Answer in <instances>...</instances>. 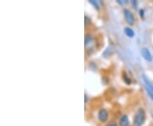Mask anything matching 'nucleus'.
Masks as SVG:
<instances>
[{
	"label": "nucleus",
	"instance_id": "obj_14",
	"mask_svg": "<svg viewBox=\"0 0 153 126\" xmlns=\"http://www.w3.org/2000/svg\"><path fill=\"white\" fill-rule=\"evenodd\" d=\"M117 3L120 5H125L128 2V0H117Z\"/></svg>",
	"mask_w": 153,
	"mask_h": 126
},
{
	"label": "nucleus",
	"instance_id": "obj_9",
	"mask_svg": "<svg viewBox=\"0 0 153 126\" xmlns=\"http://www.w3.org/2000/svg\"><path fill=\"white\" fill-rule=\"evenodd\" d=\"M113 51H114V49L112 48V47H107L106 49H105V51L103 52V57L105 58H107V57H109L111 55L113 54Z\"/></svg>",
	"mask_w": 153,
	"mask_h": 126
},
{
	"label": "nucleus",
	"instance_id": "obj_15",
	"mask_svg": "<svg viewBox=\"0 0 153 126\" xmlns=\"http://www.w3.org/2000/svg\"><path fill=\"white\" fill-rule=\"evenodd\" d=\"M146 92H147L148 95L150 96V98L152 99V101H153V92L152 91H151L150 89H146Z\"/></svg>",
	"mask_w": 153,
	"mask_h": 126
},
{
	"label": "nucleus",
	"instance_id": "obj_10",
	"mask_svg": "<svg viewBox=\"0 0 153 126\" xmlns=\"http://www.w3.org/2000/svg\"><path fill=\"white\" fill-rule=\"evenodd\" d=\"M89 4H92L94 7L95 10H100V1H97V0H89Z\"/></svg>",
	"mask_w": 153,
	"mask_h": 126
},
{
	"label": "nucleus",
	"instance_id": "obj_17",
	"mask_svg": "<svg viewBox=\"0 0 153 126\" xmlns=\"http://www.w3.org/2000/svg\"><path fill=\"white\" fill-rule=\"evenodd\" d=\"M140 16L141 19H144L145 18V10H140Z\"/></svg>",
	"mask_w": 153,
	"mask_h": 126
},
{
	"label": "nucleus",
	"instance_id": "obj_12",
	"mask_svg": "<svg viewBox=\"0 0 153 126\" xmlns=\"http://www.w3.org/2000/svg\"><path fill=\"white\" fill-rule=\"evenodd\" d=\"M91 23H92L91 19L88 16H84V25H85V27H88V26L90 25Z\"/></svg>",
	"mask_w": 153,
	"mask_h": 126
},
{
	"label": "nucleus",
	"instance_id": "obj_1",
	"mask_svg": "<svg viewBox=\"0 0 153 126\" xmlns=\"http://www.w3.org/2000/svg\"><path fill=\"white\" fill-rule=\"evenodd\" d=\"M146 119V113L143 107H139L135 111L133 118V125L142 126Z\"/></svg>",
	"mask_w": 153,
	"mask_h": 126
},
{
	"label": "nucleus",
	"instance_id": "obj_13",
	"mask_svg": "<svg viewBox=\"0 0 153 126\" xmlns=\"http://www.w3.org/2000/svg\"><path fill=\"white\" fill-rule=\"evenodd\" d=\"M105 126H119V125H118V124H117V122H115V121H111V122H108L107 124H105Z\"/></svg>",
	"mask_w": 153,
	"mask_h": 126
},
{
	"label": "nucleus",
	"instance_id": "obj_6",
	"mask_svg": "<svg viewBox=\"0 0 153 126\" xmlns=\"http://www.w3.org/2000/svg\"><path fill=\"white\" fill-rule=\"evenodd\" d=\"M119 126H130L129 125V118L127 114H123L121 116L119 121H118Z\"/></svg>",
	"mask_w": 153,
	"mask_h": 126
},
{
	"label": "nucleus",
	"instance_id": "obj_3",
	"mask_svg": "<svg viewBox=\"0 0 153 126\" xmlns=\"http://www.w3.org/2000/svg\"><path fill=\"white\" fill-rule=\"evenodd\" d=\"M97 119L101 124H107L109 120V112L105 108H100L97 113Z\"/></svg>",
	"mask_w": 153,
	"mask_h": 126
},
{
	"label": "nucleus",
	"instance_id": "obj_4",
	"mask_svg": "<svg viewBox=\"0 0 153 126\" xmlns=\"http://www.w3.org/2000/svg\"><path fill=\"white\" fill-rule=\"evenodd\" d=\"M95 44V39L92 33H86L85 35V39H84V45H85V49L86 51L88 49H92Z\"/></svg>",
	"mask_w": 153,
	"mask_h": 126
},
{
	"label": "nucleus",
	"instance_id": "obj_16",
	"mask_svg": "<svg viewBox=\"0 0 153 126\" xmlns=\"http://www.w3.org/2000/svg\"><path fill=\"white\" fill-rule=\"evenodd\" d=\"M131 4L134 9H137V7H138V2H137L136 0H132Z\"/></svg>",
	"mask_w": 153,
	"mask_h": 126
},
{
	"label": "nucleus",
	"instance_id": "obj_11",
	"mask_svg": "<svg viewBox=\"0 0 153 126\" xmlns=\"http://www.w3.org/2000/svg\"><path fill=\"white\" fill-rule=\"evenodd\" d=\"M123 79L124 83L127 84L128 85H129V84H132L131 78H129V76H128L126 72H123Z\"/></svg>",
	"mask_w": 153,
	"mask_h": 126
},
{
	"label": "nucleus",
	"instance_id": "obj_8",
	"mask_svg": "<svg viewBox=\"0 0 153 126\" xmlns=\"http://www.w3.org/2000/svg\"><path fill=\"white\" fill-rule=\"evenodd\" d=\"M142 80L144 84H146V88L148 89H150L151 91H152L153 92V84L151 81H150V79L148 78L146 75H142Z\"/></svg>",
	"mask_w": 153,
	"mask_h": 126
},
{
	"label": "nucleus",
	"instance_id": "obj_2",
	"mask_svg": "<svg viewBox=\"0 0 153 126\" xmlns=\"http://www.w3.org/2000/svg\"><path fill=\"white\" fill-rule=\"evenodd\" d=\"M123 16H124V19H125V22H127V24L129 25L130 27L134 26V23H135V17H134V15L133 14V12L130 10L124 8L123 10Z\"/></svg>",
	"mask_w": 153,
	"mask_h": 126
},
{
	"label": "nucleus",
	"instance_id": "obj_7",
	"mask_svg": "<svg viewBox=\"0 0 153 126\" xmlns=\"http://www.w3.org/2000/svg\"><path fill=\"white\" fill-rule=\"evenodd\" d=\"M123 33L128 38H134L135 36V33L131 27H125L123 28Z\"/></svg>",
	"mask_w": 153,
	"mask_h": 126
},
{
	"label": "nucleus",
	"instance_id": "obj_18",
	"mask_svg": "<svg viewBox=\"0 0 153 126\" xmlns=\"http://www.w3.org/2000/svg\"><path fill=\"white\" fill-rule=\"evenodd\" d=\"M88 101V96L87 94L85 93V95H84V103L85 104H87Z\"/></svg>",
	"mask_w": 153,
	"mask_h": 126
},
{
	"label": "nucleus",
	"instance_id": "obj_19",
	"mask_svg": "<svg viewBox=\"0 0 153 126\" xmlns=\"http://www.w3.org/2000/svg\"><path fill=\"white\" fill-rule=\"evenodd\" d=\"M130 126H134V125H130Z\"/></svg>",
	"mask_w": 153,
	"mask_h": 126
},
{
	"label": "nucleus",
	"instance_id": "obj_5",
	"mask_svg": "<svg viewBox=\"0 0 153 126\" xmlns=\"http://www.w3.org/2000/svg\"><path fill=\"white\" fill-rule=\"evenodd\" d=\"M140 54L142 55V57L148 62H152L153 61V55L152 52L150 51V49L146 47H143L140 49Z\"/></svg>",
	"mask_w": 153,
	"mask_h": 126
}]
</instances>
